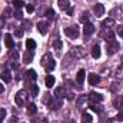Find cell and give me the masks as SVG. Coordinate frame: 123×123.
Instances as JSON below:
<instances>
[{
    "label": "cell",
    "instance_id": "f907efd6",
    "mask_svg": "<svg viewBox=\"0 0 123 123\" xmlns=\"http://www.w3.org/2000/svg\"><path fill=\"white\" fill-rule=\"evenodd\" d=\"M120 100H122V106H123V94L120 96Z\"/></svg>",
    "mask_w": 123,
    "mask_h": 123
},
{
    "label": "cell",
    "instance_id": "f6af8a7d",
    "mask_svg": "<svg viewBox=\"0 0 123 123\" xmlns=\"http://www.w3.org/2000/svg\"><path fill=\"white\" fill-rule=\"evenodd\" d=\"M66 12H67V14H69V16H72V14H73V7H72V6H69Z\"/></svg>",
    "mask_w": 123,
    "mask_h": 123
},
{
    "label": "cell",
    "instance_id": "44dd1931",
    "mask_svg": "<svg viewBox=\"0 0 123 123\" xmlns=\"http://www.w3.org/2000/svg\"><path fill=\"white\" fill-rule=\"evenodd\" d=\"M36 46H37V44H36V42H34L33 39H27V40H26V47H27V50H34Z\"/></svg>",
    "mask_w": 123,
    "mask_h": 123
},
{
    "label": "cell",
    "instance_id": "681fc988",
    "mask_svg": "<svg viewBox=\"0 0 123 123\" xmlns=\"http://www.w3.org/2000/svg\"><path fill=\"white\" fill-rule=\"evenodd\" d=\"M3 92H4V86L0 83V93H3Z\"/></svg>",
    "mask_w": 123,
    "mask_h": 123
},
{
    "label": "cell",
    "instance_id": "836d02e7",
    "mask_svg": "<svg viewBox=\"0 0 123 123\" xmlns=\"http://www.w3.org/2000/svg\"><path fill=\"white\" fill-rule=\"evenodd\" d=\"M113 105H115V107H122V100H120V96L119 97H115V100H113Z\"/></svg>",
    "mask_w": 123,
    "mask_h": 123
},
{
    "label": "cell",
    "instance_id": "4316f807",
    "mask_svg": "<svg viewBox=\"0 0 123 123\" xmlns=\"http://www.w3.org/2000/svg\"><path fill=\"white\" fill-rule=\"evenodd\" d=\"M80 22L82 23H89V12H85V13H82V16H80Z\"/></svg>",
    "mask_w": 123,
    "mask_h": 123
},
{
    "label": "cell",
    "instance_id": "9c48e42d",
    "mask_svg": "<svg viewBox=\"0 0 123 123\" xmlns=\"http://www.w3.org/2000/svg\"><path fill=\"white\" fill-rule=\"evenodd\" d=\"M4 44H6V47L7 49H13V46H14V40H13V37H12V34H4Z\"/></svg>",
    "mask_w": 123,
    "mask_h": 123
},
{
    "label": "cell",
    "instance_id": "2e32d148",
    "mask_svg": "<svg viewBox=\"0 0 123 123\" xmlns=\"http://www.w3.org/2000/svg\"><path fill=\"white\" fill-rule=\"evenodd\" d=\"M85 76H86V72H85L83 69L77 72V76H76V80H77V83H79V85H82V83H85Z\"/></svg>",
    "mask_w": 123,
    "mask_h": 123
},
{
    "label": "cell",
    "instance_id": "b9f144b4",
    "mask_svg": "<svg viewBox=\"0 0 123 123\" xmlns=\"http://www.w3.org/2000/svg\"><path fill=\"white\" fill-rule=\"evenodd\" d=\"M116 119H117V120H120V122H123V110H119V113H117Z\"/></svg>",
    "mask_w": 123,
    "mask_h": 123
},
{
    "label": "cell",
    "instance_id": "d590c367",
    "mask_svg": "<svg viewBox=\"0 0 123 123\" xmlns=\"http://www.w3.org/2000/svg\"><path fill=\"white\" fill-rule=\"evenodd\" d=\"M116 77H119V79H122L123 77V66H120V67L117 69V72H116Z\"/></svg>",
    "mask_w": 123,
    "mask_h": 123
},
{
    "label": "cell",
    "instance_id": "5b68a950",
    "mask_svg": "<svg viewBox=\"0 0 123 123\" xmlns=\"http://www.w3.org/2000/svg\"><path fill=\"white\" fill-rule=\"evenodd\" d=\"M110 16H113L112 19H120V20H123V6L115 7V9L110 12Z\"/></svg>",
    "mask_w": 123,
    "mask_h": 123
},
{
    "label": "cell",
    "instance_id": "7402d4cb",
    "mask_svg": "<svg viewBox=\"0 0 123 123\" xmlns=\"http://www.w3.org/2000/svg\"><path fill=\"white\" fill-rule=\"evenodd\" d=\"M52 59H53V57L50 56V53H46V55H44V56L42 57V62H40V64H42V66L44 67V66H46V64H47V63H49L50 60H52Z\"/></svg>",
    "mask_w": 123,
    "mask_h": 123
},
{
    "label": "cell",
    "instance_id": "d6a6232c",
    "mask_svg": "<svg viewBox=\"0 0 123 123\" xmlns=\"http://www.w3.org/2000/svg\"><path fill=\"white\" fill-rule=\"evenodd\" d=\"M23 4H25L23 0H13V6H14V9H22Z\"/></svg>",
    "mask_w": 123,
    "mask_h": 123
},
{
    "label": "cell",
    "instance_id": "c3c4849f",
    "mask_svg": "<svg viewBox=\"0 0 123 123\" xmlns=\"http://www.w3.org/2000/svg\"><path fill=\"white\" fill-rule=\"evenodd\" d=\"M9 123H17V117H14V116H13V117L10 119V122H9Z\"/></svg>",
    "mask_w": 123,
    "mask_h": 123
},
{
    "label": "cell",
    "instance_id": "74e56055",
    "mask_svg": "<svg viewBox=\"0 0 123 123\" xmlns=\"http://www.w3.org/2000/svg\"><path fill=\"white\" fill-rule=\"evenodd\" d=\"M14 17H16V19H22V17H23V14H22L20 9H16V12H14Z\"/></svg>",
    "mask_w": 123,
    "mask_h": 123
},
{
    "label": "cell",
    "instance_id": "8992f818",
    "mask_svg": "<svg viewBox=\"0 0 123 123\" xmlns=\"http://www.w3.org/2000/svg\"><path fill=\"white\" fill-rule=\"evenodd\" d=\"M93 13H94V16H96V17L103 16V13H105V6H103V4H100V3H96V4L93 6Z\"/></svg>",
    "mask_w": 123,
    "mask_h": 123
},
{
    "label": "cell",
    "instance_id": "7c38bea8",
    "mask_svg": "<svg viewBox=\"0 0 123 123\" xmlns=\"http://www.w3.org/2000/svg\"><path fill=\"white\" fill-rule=\"evenodd\" d=\"M55 82H56V79H55V76H52V74H47L46 79H44V83H46L47 87H53V86H55Z\"/></svg>",
    "mask_w": 123,
    "mask_h": 123
},
{
    "label": "cell",
    "instance_id": "ba28073f",
    "mask_svg": "<svg viewBox=\"0 0 123 123\" xmlns=\"http://www.w3.org/2000/svg\"><path fill=\"white\" fill-rule=\"evenodd\" d=\"M89 100L92 102V103H100L102 100H103V96L100 94V93H96V92H92L90 94H89Z\"/></svg>",
    "mask_w": 123,
    "mask_h": 123
},
{
    "label": "cell",
    "instance_id": "4dcf8cb0",
    "mask_svg": "<svg viewBox=\"0 0 123 123\" xmlns=\"http://www.w3.org/2000/svg\"><path fill=\"white\" fill-rule=\"evenodd\" d=\"M90 109H92L93 112H96V113H100V112H102V107H100L99 105H96V103H92V105H90Z\"/></svg>",
    "mask_w": 123,
    "mask_h": 123
},
{
    "label": "cell",
    "instance_id": "60d3db41",
    "mask_svg": "<svg viewBox=\"0 0 123 123\" xmlns=\"http://www.w3.org/2000/svg\"><path fill=\"white\" fill-rule=\"evenodd\" d=\"M14 36H16V37H22V36H23V30H22V29L14 30Z\"/></svg>",
    "mask_w": 123,
    "mask_h": 123
},
{
    "label": "cell",
    "instance_id": "e575fe53",
    "mask_svg": "<svg viewBox=\"0 0 123 123\" xmlns=\"http://www.w3.org/2000/svg\"><path fill=\"white\" fill-rule=\"evenodd\" d=\"M17 59H19V53L13 50V52L10 53V60L12 62H17Z\"/></svg>",
    "mask_w": 123,
    "mask_h": 123
},
{
    "label": "cell",
    "instance_id": "7dc6e473",
    "mask_svg": "<svg viewBox=\"0 0 123 123\" xmlns=\"http://www.w3.org/2000/svg\"><path fill=\"white\" fill-rule=\"evenodd\" d=\"M12 67H13L14 70H17V69H19V64H17V63H14V62H12Z\"/></svg>",
    "mask_w": 123,
    "mask_h": 123
},
{
    "label": "cell",
    "instance_id": "ac0fdd59",
    "mask_svg": "<svg viewBox=\"0 0 123 123\" xmlns=\"http://www.w3.org/2000/svg\"><path fill=\"white\" fill-rule=\"evenodd\" d=\"M70 55H72V56H74V57H82V56L85 55V52H83L80 47H74V49H72Z\"/></svg>",
    "mask_w": 123,
    "mask_h": 123
},
{
    "label": "cell",
    "instance_id": "ffe728a7",
    "mask_svg": "<svg viewBox=\"0 0 123 123\" xmlns=\"http://www.w3.org/2000/svg\"><path fill=\"white\" fill-rule=\"evenodd\" d=\"M64 94H66V90H64V87H63V86H59V87L55 90V97H59V99H62Z\"/></svg>",
    "mask_w": 123,
    "mask_h": 123
},
{
    "label": "cell",
    "instance_id": "8fae6325",
    "mask_svg": "<svg viewBox=\"0 0 123 123\" xmlns=\"http://www.w3.org/2000/svg\"><path fill=\"white\" fill-rule=\"evenodd\" d=\"M93 33H94V26H93L92 23H86L85 27H83V34L85 36H90Z\"/></svg>",
    "mask_w": 123,
    "mask_h": 123
},
{
    "label": "cell",
    "instance_id": "603a6c76",
    "mask_svg": "<svg viewBox=\"0 0 123 123\" xmlns=\"http://www.w3.org/2000/svg\"><path fill=\"white\" fill-rule=\"evenodd\" d=\"M82 123H93V117L89 113H83L82 115Z\"/></svg>",
    "mask_w": 123,
    "mask_h": 123
},
{
    "label": "cell",
    "instance_id": "1f68e13d",
    "mask_svg": "<svg viewBox=\"0 0 123 123\" xmlns=\"http://www.w3.org/2000/svg\"><path fill=\"white\" fill-rule=\"evenodd\" d=\"M87 99H89L87 96H80V97H79V100H77L79 107H82V106H83V103H86V100H87Z\"/></svg>",
    "mask_w": 123,
    "mask_h": 123
},
{
    "label": "cell",
    "instance_id": "cb8c5ba5",
    "mask_svg": "<svg viewBox=\"0 0 123 123\" xmlns=\"http://www.w3.org/2000/svg\"><path fill=\"white\" fill-rule=\"evenodd\" d=\"M55 66H56V62L52 59V60H50L47 64H46V66H44V69H46V72H47V73H50V72L55 69Z\"/></svg>",
    "mask_w": 123,
    "mask_h": 123
},
{
    "label": "cell",
    "instance_id": "9a60e30c",
    "mask_svg": "<svg viewBox=\"0 0 123 123\" xmlns=\"http://www.w3.org/2000/svg\"><path fill=\"white\" fill-rule=\"evenodd\" d=\"M0 76H1V79H3L6 83H9V82L12 80V74H10V70H9V69H4L3 73H1Z\"/></svg>",
    "mask_w": 123,
    "mask_h": 123
},
{
    "label": "cell",
    "instance_id": "d4e9b609",
    "mask_svg": "<svg viewBox=\"0 0 123 123\" xmlns=\"http://www.w3.org/2000/svg\"><path fill=\"white\" fill-rule=\"evenodd\" d=\"M37 112V106L34 105V103H30L29 106H27V115H34Z\"/></svg>",
    "mask_w": 123,
    "mask_h": 123
},
{
    "label": "cell",
    "instance_id": "5bb4252c",
    "mask_svg": "<svg viewBox=\"0 0 123 123\" xmlns=\"http://www.w3.org/2000/svg\"><path fill=\"white\" fill-rule=\"evenodd\" d=\"M102 26H103L105 29H110V27H113V26H115V19H112V17H109V19H106V20H103V23H102Z\"/></svg>",
    "mask_w": 123,
    "mask_h": 123
},
{
    "label": "cell",
    "instance_id": "7a4b0ae2",
    "mask_svg": "<svg viewBox=\"0 0 123 123\" xmlns=\"http://www.w3.org/2000/svg\"><path fill=\"white\" fill-rule=\"evenodd\" d=\"M26 99H27V93H26V90H20V92L16 93V96H14V102H16V105H17L19 107L25 106Z\"/></svg>",
    "mask_w": 123,
    "mask_h": 123
},
{
    "label": "cell",
    "instance_id": "816d5d0a",
    "mask_svg": "<svg viewBox=\"0 0 123 123\" xmlns=\"http://www.w3.org/2000/svg\"><path fill=\"white\" fill-rule=\"evenodd\" d=\"M0 123H1V120H0Z\"/></svg>",
    "mask_w": 123,
    "mask_h": 123
},
{
    "label": "cell",
    "instance_id": "ab89813d",
    "mask_svg": "<svg viewBox=\"0 0 123 123\" xmlns=\"http://www.w3.org/2000/svg\"><path fill=\"white\" fill-rule=\"evenodd\" d=\"M33 123H47V120L44 117H40V119H33Z\"/></svg>",
    "mask_w": 123,
    "mask_h": 123
},
{
    "label": "cell",
    "instance_id": "d6986e66",
    "mask_svg": "<svg viewBox=\"0 0 123 123\" xmlns=\"http://www.w3.org/2000/svg\"><path fill=\"white\" fill-rule=\"evenodd\" d=\"M92 57L93 59H99L100 57V47L97 44H94L92 47Z\"/></svg>",
    "mask_w": 123,
    "mask_h": 123
},
{
    "label": "cell",
    "instance_id": "6da1fadb",
    "mask_svg": "<svg viewBox=\"0 0 123 123\" xmlns=\"http://www.w3.org/2000/svg\"><path fill=\"white\" fill-rule=\"evenodd\" d=\"M119 49H120V46H119V43H117L115 39H113V40H109L107 44H106V52H107L109 56H113Z\"/></svg>",
    "mask_w": 123,
    "mask_h": 123
},
{
    "label": "cell",
    "instance_id": "3957f363",
    "mask_svg": "<svg viewBox=\"0 0 123 123\" xmlns=\"http://www.w3.org/2000/svg\"><path fill=\"white\" fill-rule=\"evenodd\" d=\"M64 33H66V36H69L70 39H77L79 37V27L74 25V26H70V27H66L64 29Z\"/></svg>",
    "mask_w": 123,
    "mask_h": 123
},
{
    "label": "cell",
    "instance_id": "f35d334b",
    "mask_svg": "<svg viewBox=\"0 0 123 123\" xmlns=\"http://www.w3.org/2000/svg\"><path fill=\"white\" fill-rule=\"evenodd\" d=\"M116 33H117L120 37H123V26H117V27H116Z\"/></svg>",
    "mask_w": 123,
    "mask_h": 123
},
{
    "label": "cell",
    "instance_id": "f1b7e54d",
    "mask_svg": "<svg viewBox=\"0 0 123 123\" xmlns=\"http://www.w3.org/2000/svg\"><path fill=\"white\" fill-rule=\"evenodd\" d=\"M62 46H63V43H62V40H59V39H56V40L53 42V47H55L56 50H62Z\"/></svg>",
    "mask_w": 123,
    "mask_h": 123
},
{
    "label": "cell",
    "instance_id": "4fadbf2b",
    "mask_svg": "<svg viewBox=\"0 0 123 123\" xmlns=\"http://www.w3.org/2000/svg\"><path fill=\"white\" fill-rule=\"evenodd\" d=\"M33 56H34L33 50H26V53L23 55V60H25V63H31V60H33Z\"/></svg>",
    "mask_w": 123,
    "mask_h": 123
},
{
    "label": "cell",
    "instance_id": "277c9868",
    "mask_svg": "<svg viewBox=\"0 0 123 123\" xmlns=\"http://www.w3.org/2000/svg\"><path fill=\"white\" fill-rule=\"evenodd\" d=\"M47 105H49V107H50L52 110H57V109L62 106V99H59V97L52 99V97H50V100L47 102Z\"/></svg>",
    "mask_w": 123,
    "mask_h": 123
},
{
    "label": "cell",
    "instance_id": "484cf974",
    "mask_svg": "<svg viewBox=\"0 0 123 123\" xmlns=\"http://www.w3.org/2000/svg\"><path fill=\"white\" fill-rule=\"evenodd\" d=\"M57 4H59V7H60L62 10H67V7H69V0H59Z\"/></svg>",
    "mask_w": 123,
    "mask_h": 123
},
{
    "label": "cell",
    "instance_id": "7bdbcfd3",
    "mask_svg": "<svg viewBox=\"0 0 123 123\" xmlns=\"http://www.w3.org/2000/svg\"><path fill=\"white\" fill-rule=\"evenodd\" d=\"M26 10H27V13H31V12L34 10V7H33V4H26Z\"/></svg>",
    "mask_w": 123,
    "mask_h": 123
},
{
    "label": "cell",
    "instance_id": "83f0119b",
    "mask_svg": "<svg viewBox=\"0 0 123 123\" xmlns=\"http://www.w3.org/2000/svg\"><path fill=\"white\" fill-rule=\"evenodd\" d=\"M31 96H39V86L37 85H30Z\"/></svg>",
    "mask_w": 123,
    "mask_h": 123
},
{
    "label": "cell",
    "instance_id": "bcb514c9",
    "mask_svg": "<svg viewBox=\"0 0 123 123\" xmlns=\"http://www.w3.org/2000/svg\"><path fill=\"white\" fill-rule=\"evenodd\" d=\"M4 19H6L4 16H0V29H1V27H3V25H4Z\"/></svg>",
    "mask_w": 123,
    "mask_h": 123
},
{
    "label": "cell",
    "instance_id": "8d00e7d4",
    "mask_svg": "<svg viewBox=\"0 0 123 123\" xmlns=\"http://www.w3.org/2000/svg\"><path fill=\"white\" fill-rule=\"evenodd\" d=\"M3 16H4V17H10V16H12V10H10V7H6V10H4Z\"/></svg>",
    "mask_w": 123,
    "mask_h": 123
},
{
    "label": "cell",
    "instance_id": "f546056e",
    "mask_svg": "<svg viewBox=\"0 0 123 123\" xmlns=\"http://www.w3.org/2000/svg\"><path fill=\"white\" fill-rule=\"evenodd\" d=\"M44 16H46L47 19H55V12H53V9H47L46 13H44Z\"/></svg>",
    "mask_w": 123,
    "mask_h": 123
},
{
    "label": "cell",
    "instance_id": "52a82bcc",
    "mask_svg": "<svg viewBox=\"0 0 123 123\" xmlns=\"http://www.w3.org/2000/svg\"><path fill=\"white\" fill-rule=\"evenodd\" d=\"M87 80H89V85L90 86H96V85L100 83V76L96 74V73H90L89 77H87Z\"/></svg>",
    "mask_w": 123,
    "mask_h": 123
},
{
    "label": "cell",
    "instance_id": "ee69618b",
    "mask_svg": "<svg viewBox=\"0 0 123 123\" xmlns=\"http://www.w3.org/2000/svg\"><path fill=\"white\" fill-rule=\"evenodd\" d=\"M6 117V110L4 109H0V120H3Z\"/></svg>",
    "mask_w": 123,
    "mask_h": 123
},
{
    "label": "cell",
    "instance_id": "e0dca14e",
    "mask_svg": "<svg viewBox=\"0 0 123 123\" xmlns=\"http://www.w3.org/2000/svg\"><path fill=\"white\" fill-rule=\"evenodd\" d=\"M26 79L29 80V82H34L36 79H37V73L33 70V69H30V70H27V74H26Z\"/></svg>",
    "mask_w": 123,
    "mask_h": 123
},
{
    "label": "cell",
    "instance_id": "30bf717a",
    "mask_svg": "<svg viewBox=\"0 0 123 123\" xmlns=\"http://www.w3.org/2000/svg\"><path fill=\"white\" fill-rule=\"evenodd\" d=\"M37 30L40 31L42 34H46L49 30V23L47 22H39L37 23Z\"/></svg>",
    "mask_w": 123,
    "mask_h": 123
}]
</instances>
